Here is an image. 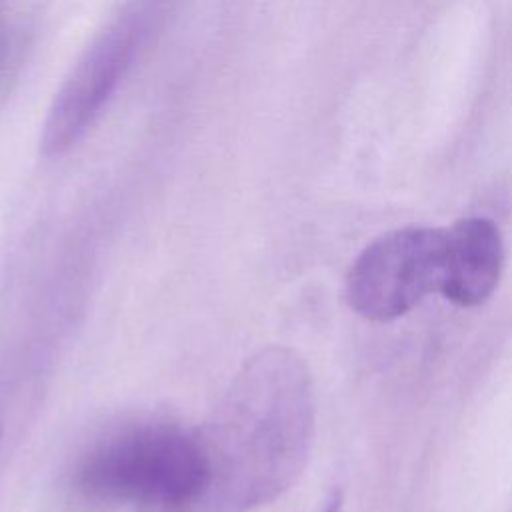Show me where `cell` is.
<instances>
[{"mask_svg":"<svg viewBox=\"0 0 512 512\" xmlns=\"http://www.w3.org/2000/svg\"><path fill=\"white\" fill-rule=\"evenodd\" d=\"M446 228L404 226L372 240L350 264L344 296L370 322H392L438 290Z\"/></svg>","mask_w":512,"mask_h":512,"instance_id":"4","label":"cell"},{"mask_svg":"<svg viewBox=\"0 0 512 512\" xmlns=\"http://www.w3.org/2000/svg\"><path fill=\"white\" fill-rule=\"evenodd\" d=\"M500 228L484 216H468L446 228L438 292L460 308L482 306L504 270Z\"/></svg>","mask_w":512,"mask_h":512,"instance_id":"5","label":"cell"},{"mask_svg":"<svg viewBox=\"0 0 512 512\" xmlns=\"http://www.w3.org/2000/svg\"><path fill=\"white\" fill-rule=\"evenodd\" d=\"M172 2L130 0L84 52L50 106L42 134L46 154L58 156L84 136L170 12Z\"/></svg>","mask_w":512,"mask_h":512,"instance_id":"3","label":"cell"},{"mask_svg":"<svg viewBox=\"0 0 512 512\" xmlns=\"http://www.w3.org/2000/svg\"><path fill=\"white\" fill-rule=\"evenodd\" d=\"M206 486L198 432L168 422H138L94 442L70 472L72 494L90 508L180 512Z\"/></svg>","mask_w":512,"mask_h":512,"instance_id":"2","label":"cell"},{"mask_svg":"<svg viewBox=\"0 0 512 512\" xmlns=\"http://www.w3.org/2000/svg\"><path fill=\"white\" fill-rule=\"evenodd\" d=\"M314 436V390L306 362L268 346L236 374L198 430L206 460L200 498L180 512H250L302 474Z\"/></svg>","mask_w":512,"mask_h":512,"instance_id":"1","label":"cell"},{"mask_svg":"<svg viewBox=\"0 0 512 512\" xmlns=\"http://www.w3.org/2000/svg\"><path fill=\"white\" fill-rule=\"evenodd\" d=\"M340 508H342V494L336 490V492H332L330 498L326 500L322 512H340Z\"/></svg>","mask_w":512,"mask_h":512,"instance_id":"6","label":"cell"}]
</instances>
